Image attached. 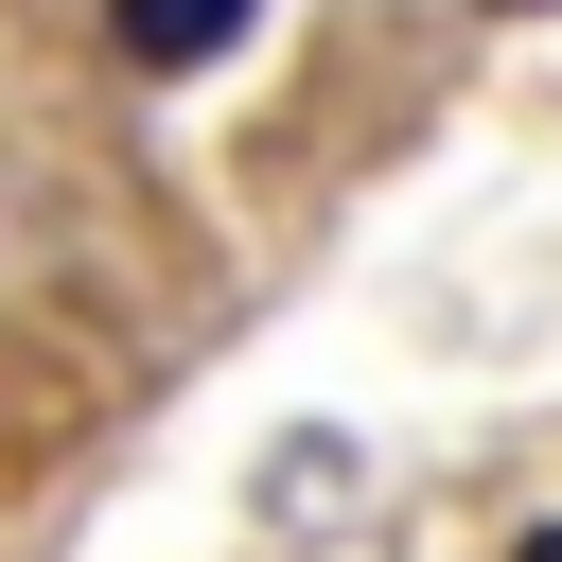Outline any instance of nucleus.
<instances>
[{"mask_svg": "<svg viewBox=\"0 0 562 562\" xmlns=\"http://www.w3.org/2000/svg\"><path fill=\"white\" fill-rule=\"evenodd\" d=\"M246 18H263V0H105V35H123L140 70H211Z\"/></svg>", "mask_w": 562, "mask_h": 562, "instance_id": "nucleus-1", "label": "nucleus"}, {"mask_svg": "<svg viewBox=\"0 0 562 562\" xmlns=\"http://www.w3.org/2000/svg\"><path fill=\"white\" fill-rule=\"evenodd\" d=\"M509 562H562V527H527V544H509Z\"/></svg>", "mask_w": 562, "mask_h": 562, "instance_id": "nucleus-2", "label": "nucleus"}]
</instances>
